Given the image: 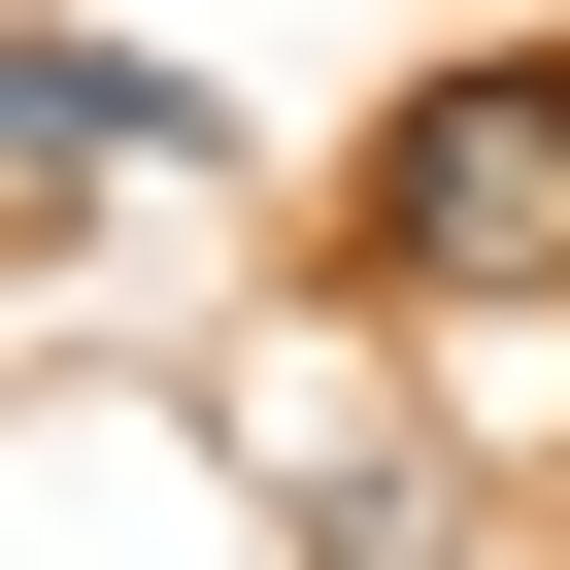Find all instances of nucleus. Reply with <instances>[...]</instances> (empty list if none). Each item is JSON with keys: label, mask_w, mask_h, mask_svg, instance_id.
<instances>
[{"label": "nucleus", "mask_w": 570, "mask_h": 570, "mask_svg": "<svg viewBox=\"0 0 570 570\" xmlns=\"http://www.w3.org/2000/svg\"><path fill=\"white\" fill-rule=\"evenodd\" d=\"M370 268L403 303H570V68H436L370 135Z\"/></svg>", "instance_id": "f257e3e1"}, {"label": "nucleus", "mask_w": 570, "mask_h": 570, "mask_svg": "<svg viewBox=\"0 0 570 570\" xmlns=\"http://www.w3.org/2000/svg\"><path fill=\"white\" fill-rule=\"evenodd\" d=\"M202 101L168 68H101V35H0V168H168Z\"/></svg>", "instance_id": "f03ea898"}]
</instances>
